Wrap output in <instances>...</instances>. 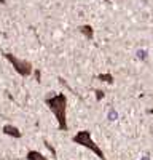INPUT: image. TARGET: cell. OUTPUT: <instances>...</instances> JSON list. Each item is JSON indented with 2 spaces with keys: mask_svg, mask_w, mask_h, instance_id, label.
<instances>
[{
  "mask_svg": "<svg viewBox=\"0 0 153 160\" xmlns=\"http://www.w3.org/2000/svg\"><path fill=\"white\" fill-rule=\"evenodd\" d=\"M45 104L51 111L58 120V128L59 131H67V96L64 93H58V95H51L45 98Z\"/></svg>",
  "mask_w": 153,
  "mask_h": 160,
  "instance_id": "6da1fadb",
  "label": "cell"
},
{
  "mask_svg": "<svg viewBox=\"0 0 153 160\" xmlns=\"http://www.w3.org/2000/svg\"><path fill=\"white\" fill-rule=\"evenodd\" d=\"M72 141H73L75 144L83 146V148L89 149L93 154H96L100 160H109V158L105 157V154L102 152V149L94 142V139H93V136H91V131H89V130H81V131H78L76 135L72 136Z\"/></svg>",
  "mask_w": 153,
  "mask_h": 160,
  "instance_id": "7a4b0ae2",
  "label": "cell"
},
{
  "mask_svg": "<svg viewBox=\"0 0 153 160\" xmlns=\"http://www.w3.org/2000/svg\"><path fill=\"white\" fill-rule=\"evenodd\" d=\"M3 58L13 66V69H15L21 77H29L34 72V66H32L30 61L21 59L16 55H13V53H3Z\"/></svg>",
  "mask_w": 153,
  "mask_h": 160,
  "instance_id": "3957f363",
  "label": "cell"
},
{
  "mask_svg": "<svg viewBox=\"0 0 153 160\" xmlns=\"http://www.w3.org/2000/svg\"><path fill=\"white\" fill-rule=\"evenodd\" d=\"M2 131L5 133L7 136H11V138H16V139H19L21 136H22V133L19 131V128L18 127H15V125H5L3 128H2Z\"/></svg>",
  "mask_w": 153,
  "mask_h": 160,
  "instance_id": "277c9868",
  "label": "cell"
},
{
  "mask_svg": "<svg viewBox=\"0 0 153 160\" xmlns=\"http://www.w3.org/2000/svg\"><path fill=\"white\" fill-rule=\"evenodd\" d=\"M78 32L83 34L88 40H93V37H94V31H93V28H91L89 24H83V26H80V28H78Z\"/></svg>",
  "mask_w": 153,
  "mask_h": 160,
  "instance_id": "5b68a950",
  "label": "cell"
},
{
  "mask_svg": "<svg viewBox=\"0 0 153 160\" xmlns=\"http://www.w3.org/2000/svg\"><path fill=\"white\" fill-rule=\"evenodd\" d=\"M26 160H48V157H45L38 151H29L27 154H26Z\"/></svg>",
  "mask_w": 153,
  "mask_h": 160,
  "instance_id": "8992f818",
  "label": "cell"
},
{
  "mask_svg": "<svg viewBox=\"0 0 153 160\" xmlns=\"http://www.w3.org/2000/svg\"><path fill=\"white\" fill-rule=\"evenodd\" d=\"M97 78L100 80V82H105V83H113V75L112 74H99Z\"/></svg>",
  "mask_w": 153,
  "mask_h": 160,
  "instance_id": "52a82bcc",
  "label": "cell"
},
{
  "mask_svg": "<svg viewBox=\"0 0 153 160\" xmlns=\"http://www.w3.org/2000/svg\"><path fill=\"white\" fill-rule=\"evenodd\" d=\"M43 142H45V146H46V149H48V151L51 152V155H53V158H56V155H58V154H56V149H54L53 146H51V144H49V142H48L46 139H45Z\"/></svg>",
  "mask_w": 153,
  "mask_h": 160,
  "instance_id": "ba28073f",
  "label": "cell"
},
{
  "mask_svg": "<svg viewBox=\"0 0 153 160\" xmlns=\"http://www.w3.org/2000/svg\"><path fill=\"white\" fill-rule=\"evenodd\" d=\"M102 98H104V91H100V90H96V99L100 101Z\"/></svg>",
  "mask_w": 153,
  "mask_h": 160,
  "instance_id": "9c48e42d",
  "label": "cell"
},
{
  "mask_svg": "<svg viewBox=\"0 0 153 160\" xmlns=\"http://www.w3.org/2000/svg\"><path fill=\"white\" fill-rule=\"evenodd\" d=\"M109 117H110V120H117V112H113V109H112L110 114H109Z\"/></svg>",
  "mask_w": 153,
  "mask_h": 160,
  "instance_id": "30bf717a",
  "label": "cell"
},
{
  "mask_svg": "<svg viewBox=\"0 0 153 160\" xmlns=\"http://www.w3.org/2000/svg\"><path fill=\"white\" fill-rule=\"evenodd\" d=\"M104 2H105V3H110V0H104Z\"/></svg>",
  "mask_w": 153,
  "mask_h": 160,
  "instance_id": "8fae6325",
  "label": "cell"
}]
</instances>
